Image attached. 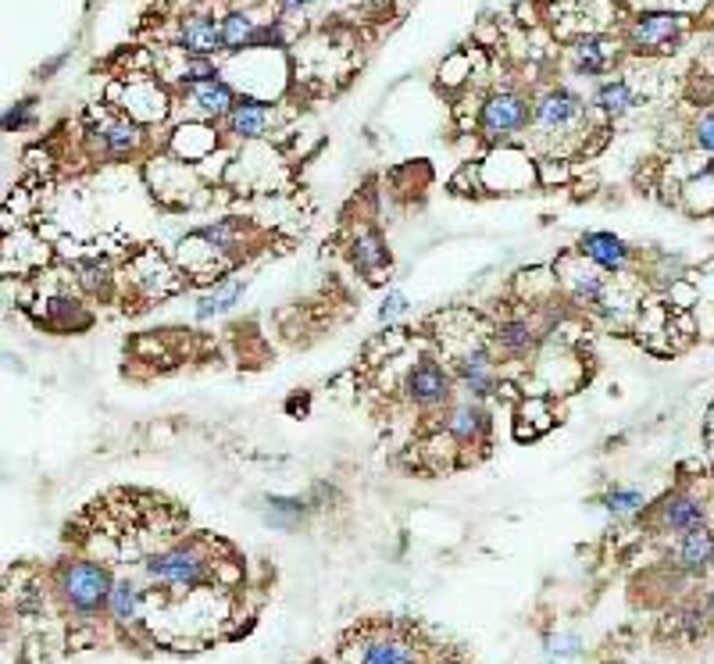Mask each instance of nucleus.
<instances>
[{"mask_svg":"<svg viewBox=\"0 0 714 664\" xmlns=\"http://www.w3.org/2000/svg\"><path fill=\"white\" fill-rule=\"evenodd\" d=\"M711 518L707 501L690 486H679L672 493H664L661 501L650 507V525L664 536H682L690 529H701Z\"/></svg>","mask_w":714,"mask_h":664,"instance_id":"nucleus-11","label":"nucleus"},{"mask_svg":"<svg viewBox=\"0 0 714 664\" xmlns=\"http://www.w3.org/2000/svg\"><path fill=\"white\" fill-rule=\"evenodd\" d=\"M557 290L561 300L568 308L583 314H597V319H615L618 314V297H615V276H607L604 268H597L589 258H583L579 250H565L554 261Z\"/></svg>","mask_w":714,"mask_h":664,"instance_id":"nucleus-2","label":"nucleus"},{"mask_svg":"<svg viewBox=\"0 0 714 664\" xmlns=\"http://www.w3.org/2000/svg\"><path fill=\"white\" fill-rule=\"evenodd\" d=\"M36 118V100H19L4 111V132H19Z\"/></svg>","mask_w":714,"mask_h":664,"instance_id":"nucleus-36","label":"nucleus"},{"mask_svg":"<svg viewBox=\"0 0 714 664\" xmlns=\"http://www.w3.org/2000/svg\"><path fill=\"white\" fill-rule=\"evenodd\" d=\"M533 129V100L519 89H493L479 108V136L490 147H508Z\"/></svg>","mask_w":714,"mask_h":664,"instance_id":"nucleus-6","label":"nucleus"},{"mask_svg":"<svg viewBox=\"0 0 714 664\" xmlns=\"http://www.w3.org/2000/svg\"><path fill=\"white\" fill-rule=\"evenodd\" d=\"M347 657H351V664H422V651L401 632L364 636L354 651H347Z\"/></svg>","mask_w":714,"mask_h":664,"instance_id":"nucleus-17","label":"nucleus"},{"mask_svg":"<svg viewBox=\"0 0 714 664\" xmlns=\"http://www.w3.org/2000/svg\"><path fill=\"white\" fill-rule=\"evenodd\" d=\"M169 147H172V154H175L179 161L201 164V161L211 158V150L219 147V129H211V126H204V122H187V126H179V129L172 132Z\"/></svg>","mask_w":714,"mask_h":664,"instance_id":"nucleus-25","label":"nucleus"},{"mask_svg":"<svg viewBox=\"0 0 714 664\" xmlns=\"http://www.w3.org/2000/svg\"><path fill=\"white\" fill-rule=\"evenodd\" d=\"M439 432H447L458 450H472V447H486L493 432V411L486 400H472V397H458L450 407L439 411Z\"/></svg>","mask_w":714,"mask_h":664,"instance_id":"nucleus-10","label":"nucleus"},{"mask_svg":"<svg viewBox=\"0 0 714 664\" xmlns=\"http://www.w3.org/2000/svg\"><path fill=\"white\" fill-rule=\"evenodd\" d=\"M121 111H126L132 122H161L169 115V94L158 79H147V75H136L126 86H121Z\"/></svg>","mask_w":714,"mask_h":664,"instance_id":"nucleus-19","label":"nucleus"},{"mask_svg":"<svg viewBox=\"0 0 714 664\" xmlns=\"http://www.w3.org/2000/svg\"><path fill=\"white\" fill-rule=\"evenodd\" d=\"M347 258H351L354 271L364 282H386L393 271V254L386 247V236L364 225L351 236V247H347Z\"/></svg>","mask_w":714,"mask_h":664,"instance_id":"nucleus-16","label":"nucleus"},{"mask_svg":"<svg viewBox=\"0 0 714 664\" xmlns=\"http://www.w3.org/2000/svg\"><path fill=\"white\" fill-rule=\"evenodd\" d=\"M308 4H315V0H279V11L283 14H294V11H303Z\"/></svg>","mask_w":714,"mask_h":664,"instance_id":"nucleus-39","label":"nucleus"},{"mask_svg":"<svg viewBox=\"0 0 714 664\" xmlns=\"http://www.w3.org/2000/svg\"><path fill=\"white\" fill-rule=\"evenodd\" d=\"M479 169V190L486 193H525L540 186V164L522 147H493Z\"/></svg>","mask_w":714,"mask_h":664,"instance_id":"nucleus-7","label":"nucleus"},{"mask_svg":"<svg viewBox=\"0 0 714 664\" xmlns=\"http://www.w3.org/2000/svg\"><path fill=\"white\" fill-rule=\"evenodd\" d=\"M675 568L686 579H704L707 571L714 568V529L711 525H701V529H690L675 536Z\"/></svg>","mask_w":714,"mask_h":664,"instance_id":"nucleus-20","label":"nucleus"},{"mask_svg":"<svg viewBox=\"0 0 714 664\" xmlns=\"http://www.w3.org/2000/svg\"><path fill=\"white\" fill-rule=\"evenodd\" d=\"M279 122V111L271 100H254V97H239V104L233 108V115L225 118L222 129L233 136V140L243 143H254V140H265V136L276 129Z\"/></svg>","mask_w":714,"mask_h":664,"instance_id":"nucleus-18","label":"nucleus"},{"mask_svg":"<svg viewBox=\"0 0 714 664\" xmlns=\"http://www.w3.org/2000/svg\"><path fill=\"white\" fill-rule=\"evenodd\" d=\"M600 507L611 518H636L647 507V493L640 486H629V482H615V486L604 490Z\"/></svg>","mask_w":714,"mask_h":664,"instance_id":"nucleus-31","label":"nucleus"},{"mask_svg":"<svg viewBox=\"0 0 714 664\" xmlns=\"http://www.w3.org/2000/svg\"><path fill=\"white\" fill-rule=\"evenodd\" d=\"M172 79H175L182 89H190V86L222 79V68H219L215 57H193V54H182V51H179V65L172 68Z\"/></svg>","mask_w":714,"mask_h":664,"instance_id":"nucleus-33","label":"nucleus"},{"mask_svg":"<svg viewBox=\"0 0 714 664\" xmlns=\"http://www.w3.org/2000/svg\"><path fill=\"white\" fill-rule=\"evenodd\" d=\"M222 22V47H225V54H233V57H239V54H247L251 51V43H254V33H257V22L251 11H230L225 19H219Z\"/></svg>","mask_w":714,"mask_h":664,"instance_id":"nucleus-29","label":"nucleus"},{"mask_svg":"<svg viewBox=\"0 0 714 664\" xmlns=\"http://www.w3.org/2000/svg\"><path fill=\"white\" fill-rule=\"evenodd\" d=\"M546 340V325H543V314L536 311H508L500 314L497 322H490V343L497 357L504 361H519V365H529L540 346ZM500 361V365H504Z\"/></svg>","mask_w":714,"mask_h":664,"instance_id":"nucleus-8","label":"nucleus"},{"mask_svg":"<svg viewBox=\"0 0 714 664\" xmlns=\"http://www.w3.org/2000/svg\"><path fill=\"white\" fill-rule=\"evenodd\" d=\"M690 19L679 11H640L626 25V47L636 54H661L672 51L686 36Z\"/></svg>","mask_w":714,"mask_h":664,"instance_id":"nucleus-9","label":"nucleus"},{"mask_svg":"<svg viewBox=\"0 0 714 664\" xmlns=\"http://www.w3.org/2000/svg\"><path fill=\"white\" fill-rule=\"evenodd\" d=\"M129 271H132V286L147 297H169L182 286L179 268H172L158 250H143L140 258L129 265Z\"/></svg>","mask_w":714,"mask_h":664,"instance_id":"nucleus-21","label":"nucleus"},{"mask_svg":"<svg viewBox=\"0 0 714 664\" xmlns=\"http://www.w3.org/2000/svg\"><path fill=\"white\" fill-rule=\"evenodd\" d=\"M187 236L196 239V244H201L215 261H222L225 268H233L243 258V250H247V225H243L239 218H215L207 225H196V229Z\"/></svg>","mask_w":714,"mask_h":664,"instance_id":"nucleus-15","label":"nucleus"},{"mask_svg":"<svg viewBox=\"0 0 714 664\" xmlns=\"http://www.w3.org/2000/svg\"><path fill=\"white\" fill-rule=\"evenodd\" d=\"M251 279L247 276H225L219 282H211L204 293H196V304H193V319L196 322H215L222 314H230L243 293H247Z\"/></svg>","mask_w":714,"mask_h":664,"instance_id":"nucleus-22","label":"nucleus"},{"mask_svg":"<svg viewBox=\"0 0 714 664\" xmlns=\"http://www.w3.org/2000/svg\"><path fill=\"white\" fill-rule=\"evenodd\" d=\"M704 611H707V622H711V629H714V590H711L707 600H704Z\"/></svg>","mask_w":714,"mask_h":664,"instance_id":"nucleus-40","label":"nucleus"},{"mask_svg":"<svg viewBox=\"0 0 714 664\" xmlns=\"http://www.w3.org/2000/svg\"><path fill=\"white\" fill-rule=\"evenodd\" d=\"M693 143H696V150H704V154L714 158V111L701 115L693 122Z\"/></svg>","mask_w":714,"mask_h":664,"instance_id":"nucleus-38","label":"nucleus"},{"mask_svg":"<svg viewBox=\"0 0 714 664\" xmlns=\"http://www.w3.org/2000/svg\"><path fill=\"white\" fill-rule=\"evenodd\" d=\"M575 250L583 254V258H589L597 268H604L607 276H626V271L632 268V258H636V250L626 236H618L611 229H589L583 233L579 239H575Z\"/></svg>","mask_w":714,"mask_h":664,"instance_id":"nucleus-13","label":"nucleus"},{"mask_svg":"<svg viewBox=\"0 0 714 664\" xmlns=\"http://www.w3.org/2000/svg\"><path fill=\"white\" fill-rule=\"evenodd\" d=\"M407 308H412V300H407L404 290H386L383 304H379V325H397Z\"/></svg>","mask_w":714,"mask_h":664,"instance_id":"nucleus-35","label":"nucleus"},{"mask_svg":"<svg viewBox=\"0 0 714 664\" xmlns=\"http://www.w3.org/2000/svg\"><path fill=\"white\" fill-rule=\"evenodd\" d=\"M401 397L415 407V411H444L458 400V375H454L450 361L439 354H418L401 375Z\"/></svg>","mask_w":714,"mask_h":664,"instance_id":"nucleus-4","label":"nucleus"},{"mask_svg":"<svg viewBox=\"0 0 714 664\" xmlns=\"http://www.w3.org/2000/svg\"><path fill=\"white\" fill-rule=\"evenodd\" d=\"M108 618L115 625H136L143 618V590L140 582L121 576L115 579V590H111V600H108Z\"/></svg>","mask_w":714,"mask_h":664,"instance_id":"nucleus-28","label":"nucleus"},{"mask_svg":"<svg viewBox=\"0 0 714 664\" xmlns=\"http://www.w3.org/2000/svg\"><path fill=\"white\" fill-rule=\"evenodd\" d=\"M187 104L196 118H207V122H225L233 115V108L239 104L233 83L215 79V83H201L187 89Z\"/></svg>","mask_w":714,"mask_h":664,"instance_id":"nucleus-24","label":"nucleus"},{"mask_svg":"<svg viewBox=\"0 0 714 664\" xmlns=\"http://www.w3.org/2000/svg\"><path fill=\"white\" fill-rule=\"evenodd\" d=\"M707 629H711L707 611L693 608V603H690V608H672L664 618V632H668V636L682 640V643H696L701 636H707Z\"/></svg>","mask_w":714,"mask_h":664,"instance_id":"nucleus-30","label":"nucleus"},{"mask_svg":"<svg viewBox=\"0 0 714 664\" xmlns=\"http://www.w3.org/2000/svg\"><path fill=\"white\" fill-rule=\"evenodd\" d=\"M150 586L169 593H190L196 586H207L215 579V561L204 543H175V547L154 550L143 561Z\"/></svg>","mask_w":714,"mask_h":664,"instance_id":"nucleus-3","label":"nucleus"},{"mask_svg":"<svg viewBox=\"0 0 714 664\" xmlns=\"http://www.w3.org/2000/svg\"><path fill=\"white\" fill-rule=\"evenodd\" d=\"M621 57V40L611 33H579L572 43V72L583 79H600Z\"/></svg>","mask_w":714,"mask_h":664,"instance_id":"nucleus-14","label":"nucleus"},{"mask_svg":"<svg viewBox=\"0 0 714 664\" xmlns=\"http://www.w3.org/2000/svg\"><path fill=\"white\" fill-rule=\"evenodd\" d=\"M594 108L600 111V115H607V118H621V115H629V111H636L640 108V94H636V86L632 83H626V79H607V83H600L597 89H594Z\"/></svg>","mask_w":714,"mask_h":664,"instance_id":"nucleus-26","label":"nucleus"},{"mask_svg":"<svg viewBox=\"0 0 714 664\" xmlns=\"http://www.w3.org/2000/svg\"><path fill=\"white\" fill-rule=\"evenodd\" d=\"M525 418H529V426L514 429V432H519V440H536V436H543L557 421L554 418V407H551V400H546V397H525L519 404V421H525Z\"/></svg>","mask_w":714,"mask_h":664,"instance_id":"nucleus-34","label":"nucleus"},{"mask_svg":"<svg viewBox=\"0 0 714 664\" xmlns=\"http://www.w3.org/2000/svg\"><path fill=\"white\" fill-rule=\"evenodd\" d=\"M75 271V286L83 293H94V297H108L111 286H115V265L100 254H86V258H75L72 265Z\"/></svg>","mask_w":714,"mask_h":664,"instance_id":"nucleus-27","label":"nucleus"},{"mask_svg":"<svg viewBox=\"0 0 714 664\" xmlns=\"http://www.w3.org/2000/svg\"><path fill=\"white\" fill-rule=\"evenodd\" d=\"M115 590V576L108 565L89 561V557H75L65 561L57 571V593L68 603L75 614L83 618H97L108 614V600Z\"/></svg>","mask_w":714,"mask_h":664,"instance_id":"nucleus-5","label":"nucleus"},{"mask_svg":"<svg viewBox=\"0 0 714 664\" xmlns=\"http://www.w3.org/2000/svg\"><path fill=\"white\" fill-rule=\"evenodd\" d=\"M265 522L276 525V529H297V525L308 518V501L303 496H265Z\"/></svg>","mask_w":714,"mask_h":664,"instance_id":"nucleus-32","label":"nucleus"},{"mask_svg":"<svg viewBox=\"0 0 714 664\" xmlns=\"http://www.w3.org/2000/svg\"><path fill=\"white\" fill-rule=\"evenodd\" d=\"M589 126V104L568 86H551L533 100V143L546 154H565V143H583Z\"/></svg>","mask_w":714,"mask_h":664,"instance_id":"nucleus-1","label":"nucleus"},{"mask_svg":"<svg viewBox=\"0 0 714 664\" xmlns=\"http://www.w3.org/2000/svg\"><path fill=\"white\" fill-rule=\"evenodd\" d=\"M175 47L182 54H193V57H219V54H225V47H222V22H215L211 14H190V19H182V25H179Z\"/></svg>","mask_w":714,"mask_h":664,"instance_id":"nucleus-23","label":"nucleus"},{"mask_svg":"<svg viewBox=\"0 0 714 664\" xmlns=\"http://www.w3.org/2000/svg\"><path fill=\"white\" fill-rule=\"evenodd\" d=\"M583 640L568 632V636H551V646H546V654L557 657V661H572V657H583Z\"/></svg>","mask_w":714,"mask_h":664,"instance_id":"nucleus-37","label":"nucleus"},{"mask_svg":"<svg viewBox=\"0 0 714 664\" xmlns=\"http://www.w3.org/2000/svg\"><path fill=\"white\" fill-rule=\"evenodd\" d=\"M143 147V126L121 115H100V122L89 126V150L100 161H126L140 154Z\"/></svg>","mask_w":714,"mask_h":664,"instance_id":"nucleus-12","label":"nucleus"}]
</instances>
